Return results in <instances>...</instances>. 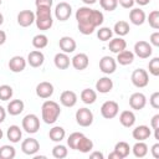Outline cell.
Listing matches in <instances>:
<instances>
[{"label":"cell","instance_id":"obj_17","mask_svg":"<svg viewBox=\"0 0 159 159\" xmlns=\"http://www.w3.org/2000/svg\"><path fill=\"white\" fill-rule=\"evenodd\" d=\"M26 67V60L22 56H14L9 61V68L14 73H20Z\"/></svg>","mask_w":159,"mask_h":159},{"label":"cell","instance_id":"obj_18","mask_svg":"<svg viewBox=\"0 0 159 159\" xmlns=\"http://www.w3.org/2000/svg\"><path fill=\"white\" fill-rule=\"evenodd\" d=\"M132 135H133V138L135 140L144 142V140H147L152 135V129H149L148 125H138V127H135L133 129Z\"/></svg>","mask_w":159,"mask_h":159},{"label":"cell","instance_id":"obj_59","mask_svg":"<svg viewBox=\"0 0 159 159\" xmlns=\"http://www.w3.org/2000/svg\"><path fill=\"white\" fill-rule=\"evenodd\" d=\"M1 4H2V0H0V5H1Z\"/></svg>","mask_w":159,"mask_h":159},{"label":"cell","instance_id":"obj_55","mask_svg":"<svg viewBox=\"0 0 159 159\" xmlns=\"http://www.w3.org/2000/svg\"><path fill=\"white\" fill-rule=\"evenodd\" d=\"M86 5H93V4H96V1L97 0H82Z\"/></svg>","mask_w":159,"mask_h":159},{"label":"cell","instance_id":"obj_16","mask_svg":"<svg viewBox=\"0 0 159 159\" xmlns=\"http://www.w3.org/2000/svg\"><path fill=\"white\" fill-rule=\"evenodd\" d=\"M43 62H45V56L40 50H34L27 55V63L34 68L42 66Z\"/></svg>","mask_w":159,"mask_h":159},{"label":"cell","instance_id":"obj_42","mask_svg":"<svg viewBox=\"0 0 159 159\" xmlns=\"http://www.w3.org/2000/svg\"><path fill=\"white\" fill-rule=\"evenodd\" d=\"M101 7L106 11H114L118 6V0H99Z\"/></svg>","mask_w":159,"mask_h":159},{"label":"cell","instance_id":"obj_10","mask_svg":"<svg viewBox=\"0 0 159 159\" xmlns=\"http://www.w3.org/2000/svg\"><path fill=\"white\" fill-rule=\"evenodd\" d=\"M117 68V61L111 56H103L99 60V70L104 75H112Z\"/></svg>","mask_w":159,"mask_h":159},{"label":"cell","instance_id":"obj_49","mask_svg":"<svg viewBox=\"0 0 159 159\" xmlns=\"http://www.w3.org/2000/svg\"><path fill=\"white\" fill-rule=\"evenodd\" d=\"M150 152H152V155H153L155 159H158V158H159V143H155V144L152 147Z\"/></svg>","mask_w":159,"mask_h":159},{"label":"cell","instance_id":"obj_50","mask_svg":"<svg viewBox=\"0 0 159 159\" xmlns=\"http://www.w3.org/2000/svg\"><path fill=\"white\" fill-rule=\"evenodd\" d=\"M89 158L91 159H103V154L101 152H92L89 154Z\"/></svg>","mask_w":159,"mask_h":159},{"label":"cell","instance_id":"obj_43","mask_svg":"<svg viewBox=\"0 0 159 159\" xmlns=\"http://www.w3.org/2000/svg\"><path fill=\"white\" fill-rule=\"evenodd\" d=\"M148 68H149V72H150L153 76H159V57L152 58V60L149 61Z\"/></svg>","mask_w":159,"mask_h":159},{"label":"cell","instance_id":"obj_20","mask_svg":"<svg viewBox=\"0 0 159 159\" xmlns=\"http://www.w3.org/2000/svg\"><path fill=\"white\" fill-rule=\"evenodd\" d=\"M60 102H61L62 106L71 108L77 103V94L73 91H70V89L63 91L60 96Z\"/></svg>","mask_w":159,"mask_h":159},{"label":"cell","instance_id":"obj_37","mask_svg":"<svg viewBox=\"0 0 159 159\" xmlns=\"http://www.w3.org/2000/svg\"><path fill=\"white\" fill-rule=\"evenodd\" d=\"M84 134L81 133V132H73L70 134V137L67 138V145L71 148V149H75L76 150V147L78 144V142L81 140V138L83 137Z\"/></svg>","mask_w":159,"mask_h":159},{"label":"cell","instance_id":"obj_28","mask_svg":"<svg viewBox=\"0 0 159 159\" xmlns=\"http://www.w3.org/2000/svg\"><path fill=\"white\" fill-rule=\"evenodd\" d=\"M48 137H50V139H51L52 142L60 143L61 140L65 139V137H66V130H65L62 127H60V125H55V127H52V128L50 129Z\"/></svg>","mask_w":159,"mask_h":159},{"label":"cell","instance_id":"obj_26","mask_svg":"<svg viewBox=\"0 0 159 159\" xmlns=\"http://www.w3.org/2000/svg\"><path fill=\"white\" fill-rule=\"evenodd\" d=\"M117 62L122 66H127V65H130L133 61H134V53L129 50H123L120 52L117 53Z\"/></svg>","mask_w":159,"mask_h":159},{"label":"cell","instance_id":"obj_21","mask_svg":"<svg viewBox=\"0 0 159 159\" xmlns=\"http://www.w3.org/2000/svg\"><path fill=\"white\" fill-rule=\"evenodd\" d=\"M129 20H130V22L133 25L140 26V25H143L145 22L147 16H145V12L142 9L137 7V9H132L130 10V12H129Z\"/></svg>","mask_w":159,"mask_h":159},{"label":"cell","instance_id":"obj_39","mask_svg":"<svg viewBox=\"0 0 159 159\" xmlns=\"http://www.w3.org/2000/svg\"><path fill=\"white\" fill-rule=\"evenodd\" d=\"M147 21L149 22L150 27H153L154 30H159V11L158 10H153L152 12H149Z\"/></svg>","mask_w":159,"mask_h":159},{"label":"cell","instance_id":"obj_7","mask_svg":"<svg viewBox=\"0 0 159 159\" xmlns=\"http://www.w3.org/2000/svg\"><path fill=\"white\" fill-rule=\"evenodd\" d=\"M119 112V106L116 101H106L101 107V114L106 119L114 118Z\"/></svg>","mask_w":159,"mask_h":159},{"label":"cell","instance_id":"obj_8","mask_svg":"<svg viewBox=\"0 0 159 159\" xmlns=\"http://www.w3.org/2000/svg\"><path fill=\"white\" fill-rule=\"evenodd\" d=\"M71 14H72V7H71V5H70L68 2H66V1L58 2V4L56 5V7H55V16H56V19L60 20V21H66V20H68L70 16H71Z\"/></svg>","mask_w":159,"mask_h":159},{"label":"cell","instance_id":"obj_47","mask_svg":"<svg viewBox=\"0 0 159 159\" xmlns=\"http://www.w3.org/2000/svg\"><path fill=\"white\" fill-rule=\"evenodd\" d=\"M118 4L124 9H130L134 5V0H118Z\"/></svg>","mask_w":159,"mask_h":159},{"label":"cell","instance_id":"obj_51","mask_svg":"<svg viewBox=\"0 0 159 159\" xmlns=\"http://www.w3.org/2000/svg\"><path fill=\"white\" fill-rule=\"evenodd\" d=\"M5 118H6V111L4 107L0 106V123H2L5 120Z\"/></svg>","mask_w":159,"mask_h":159},{"label":"cell","instance_id":"obj_4","mask_svg":"<svg viewBox=\"0 0 159 159\" xmlns=\"http://www.w3.org/2000/svg\"><path fill=\"white\" fill-rule=\"evenodd\" d=\"M22 129L26 132V133H30V134H35L39 132L40 129V119L36 114L34 113H30V114H26L24 118H22Z\"/></svg>","mask_w":159,"mask_h":159},{"label":"cell","instance_id":"obj_13","mask_svg":"<svg viewBox=\"0 0 159 159\" xmlns=\"http://www.w3.org/2000/svg\"><path fill=\"white\" fill-rule=\"evenodd\" d=\"M53 84L47 82V81H43V82H40L37 86H36V94L37 97L42 98V99H47L50 98L52 94H53Z\"/></svg>","mask_w":159,"mask_h":159},{"label":"cell","instance_id":"obj_52","mask_svg":"<svg viewBox=\"0 0 159 159\" xmlns=\"http://www.w3.org/2000/svg\"><path fill=\"white\" fill-rule=\"evenodd\" d=\"M5 41H6V34H5V31L0 30V46L4 45Z\"/></svg>","mask_w":159,"mask_h":159},{"label":"cell","instance_id":"obj_30","mask_svg":"<svg viewBox=\"0 0 159 159\" xmlns=\"http://www.w3.org/2000/svg\"><path fill=\"white\" fill-rule=\"evenodd\" d=\"M97 99V93L94 89H91V88H84L82 92H81V101L86 104H93Z\"/></svg>","mask_w":159,"mask_h":159},{"label":"cell","instance_id":"obj_19","mask_svg":"<svg viewBox=\"0 0 159 159\" xmlns=\"http://www.w3.org/2000/svg\"><path fill=\"white\" fill-rule=\"evenodd\" d=\"M58 46H60V48L62 50V52H65V53H72V52L76 50L77 43H76V41H75L72 37H70V36H63V37L60 39Z\"/></svg>","mask_w":159,"mask_h":159},{"label":"cell","instance_id":"obj_40","mask_svg":"<svg viewBox=\"0 0 159 159\" xmlns=\"http://www.w3.org/2000/svg\"><path fill=\"white\" fill-rule=\"evenodd\" d=\"M112 35H113V31L112 29L109 27H99V30L97 31V37L101 40V41H109L112 39Z\"/></svg>","mask_w":159,"mask_h":159},{"label":"cell","instance_id":"obj_22","mask_svg":"<svg viewBox=\"0 0 159 159\" xmlns=\"http://www.w3.org/2000/svg\"><path fill=\"white\" fill-rule=\"evenodd\" d=\"M53 62H55V66H56L58 70H67V68L70 67L71 60H70V57H68L67 53H65V52H58V53L55 55Z\"/></svg>","mask_w":159,"mask_h":159},{"label":"cell","instance_id":"obj_56","mask_svg":"<svg viewBox=\"0 0 159 159\" xmlns=\"http://www.w3.org/2000/svg\"><path fill=\"white\" fill-rule=\"evenodd\" d=\"M153 130H154V138H155L157 140H159V128L153 129Z\"/></svg>","mask_w":159,"mask_h":159},{"label":"cell","instance_id":"obj_15","mask_svg":"<svg viewBox=\"0 0 159 159\" xmlns=\"http://www.w3.org/2000/svg\"><path fill=\"white\" fill-rule=\"evenodd\" d=\"M35 22V12L31 10H22L17 14V24L21 27H29Z\"/></svg>","mask_w":159,"mask_h":159},{"label":"cell","instance_id":"obj_29","mask_svg":"<svg viewBox=\"0 0 159 159\" xmlns=\"http://www.w3.org/2000/svg\"><path fill=\"white\" fill-rule=\"evenodd\" d=\"M6 137L7 139L11 142V143H19L21 137H22V132L20 129L19 125H10L7 128V132H6Z\"/></svg>","mask_w":159,"mask_h":159},{"label":"cell","instance_id":"obj_23","mask_svg":"<svg viewBox=\"0 0 159 159\" xmlns=\"http://www.w3.org/2000/svg\"><path fill=\"white\" fill-rule=\"evenodd\" d=\"M113 88V81L109 77H101L96 82V89L99 93H108Z\"/></svg>","mask_w":159,"mask_h":159},{"label":"cell","instance_id":"obj_48","mask_svg":"<svg viewBox=\"0 0 159 159\" xmlns=\"http://www.w3.org/2000/svg\"><path fill=\"white\" fill-rule=\"evenodd\" d=\"M150 127H152V129L159 128V114L153 116V118L150 119Z\"/></svg>","mask_w":159,"mask_h":159},{"label":"cell","instance_id":"obj_53","mask_svg":"<svg viewBox=\"0 0 159 159\" xmlns=\"http://www.w3.org/2000/svg\"><path fill=\"white\" fill-rule=\"evenodd\" d=\"M134 2H137L140 6H145V5H148L150 2V0H134Z\"/></svg>","mask_w":159,"mask_h":159},{"label":"cell","instance_id":"obj_58","mask_svg":"<svg viewBox=\"0 0 159 159\" xmlns=\"http://www.w3.org/2000/svg\"><path fill=\"white\" fill-rule=\"evenodd\" d=\"M2 135H4V133H2V130H1V129H0V139H1V138H2Z\"/></svg>","mask_w":159,"mask_h":159},{"label":"cell","instance_id":"obj_34","mask_svg":"<svg viewBox=\"0 0 159 159\" xmlns=\"http://www.w3.org/2000/svg\"><path fill=\"white\" fill-rule=\"evenodd\" d=\"M114 152L120 157V159H124L129 155L130 153V147L127 142H118L114 145Z\"/></svg>","mask_w":159,"mask_h":159},{"label":"cell","instance_id":"obj_1","mask_svg":"<svg viewBox=\"0 0 159 159\" xmlns=\"http://www.w3.org/2000/svg\"><path fill=\"white\" fill-rule=\"evenodd\" d=\"M78 30L82 35H91L96 27L103 24L104 16L99 10H93L89 6H82L76 11Z\"/></svg>","mask_w":159,"mask_h":159},{"label":"cell","instance_id":"obj_3","mask_svg":"<svg viewBox=\"0 0 159 159\" xmlns=\"http://www.w3.org/2000/svg\"><path fill=\"white\" fill-rule=\"evenodd\" d=\"M35 22L39 30H50L53 25V20H52V15H51V7H46V6H39L36 7V12H35Z\"/></svg>","mask_w":159,"mask_h":159},{"label":"cell","instance_id":"obj_57","mask_svg":"<svg viewBox=\"0 0 159 159\" xmlns=\"http://www.w3.org/2000/svg\"><path fill=\"white\" fill-rule=\"evenodd\" d=\"M2 22H4V16H2V14L0 12V25H2Z\"/></svg>","mask_w":159,"mask_h":159},{"label":"cell","instance_id":"obj_25","mask_svg":"<svg viewBox=\"0 0 159 159\" xmlns=\"http://www.w3.org/2000/svg\"><path fill=\"white\" fill-rule=\"evenodd\" d=\"M119 122L123 127L125 128H130L134 125L135 123V114L132 111H123L119 114Z\"/></svg>","mask_w":159,"mask_h":159},{"label":"cell","instance_id":"obj_33","mask_svg":"<svg viewBox=\"0 0 159 159\" xmlns=\"http://www.w3.org/2000/svg\"><path fill=\"white\" fill-rule=\"evenodd\" d=\"M113 30H114V32H116L119 37H122V36H125V35H128V34H129L130 27H129V24H128L127 21L119 20V21H117V22L114 24Z\"/></svg>","mask_w":159,"mask_h":159},{"label":"cell","instance_id":"obj_32","mask_svg":"<svg viewBox=\"0 0 159 159\" xmlns=\"http://www.w3.org/2000/svg\"><path fill=\"white\" fill-rule=\"evenodd\" d=\"M130 150L133 152L134 157H137V158H144L148 154V145L144 142L137 140V143L133 145V148Z\"/></svg>","mask_w":159,"mask_h":159},{"label":"cell","instance_id":"obj_36","mask_svg":"<svg viewBox=\"0 0 159 159\" xmlns=\"http://www.w3.org/2000/svg\"><path fill=\"white\" fill-rule=\"evenodd\" d=\"M16 155V150L12 145H2L0 147V159H14Z\"/></svg>","mask_w":159,"mask_h":159},{"label":"cell","instance_id":"obj_38","mask_svg":"<svg viewBox=\"0 0 159 159\" xmlns=\"http://www.w3.org/2000/svg\"><path fill=\"white\" fill-rule=\"evenodd\" d=\"M67 154H68V149L62 144H57L52 149V157L56 159H63L67 157Z\"/></svg>","mask_w":159,"mask_h":159},{"label":"cell","instance_id":"obj_6","mask_svg":"<svg viewBox=\"0 0 159 159\" xmlns=\"http://www.w3.org/2000/svg\"><path fill=\"white\" fill-rule=\"evenodd\" d=\"M76 122L81 127H89L93 123V113L91 109L83 107L76 112Z\"/></svg>","mask_w":159,"mask_h":159},{"label":"cell","instance_id":"obj_9","mask_svg":"<svg viewBox=\"0 0 159 159\" xmlns=\"http://www.w3.org/2000/svg\"><path fill=\"white\" fill-rule=\"evenodd\" d=\"M153 48L152 45L147 41H138L134 45V53L139 57V58H149L152 56Z\"/></svg>","mask_w":159,"mask_h":159},{"label":"cell","instance_id":"obj_12","mask_svg":"<svg viewBox=\"0 0 159 159\" xmlns=\"http://www.w3.org/2000/svg\"><path fill=\"white\" fill-rule=\"evenodd\" d=\"M71 65L73 66L75 70H77V71H83V70H86V68L88 67V65H89V58H88V56H87L86 53L80 52V53L75 55V56L71 58Z\"/></svg>","mask_w":159,"mask_h":159},{"label":"cell","instance_id":"obj_54","mask_svg":"<svg viewBox=\"0 0 159 159\" xmlns=\"http://www.w3.org/2000/svg\"><path fill=\"white\" fill-rule=\"evenodd\" d=\"M108 158H109V159H120V157H119V155H118V154H117L114 150H113L112 153H109Z\"/></svg>","mask_w":159,"mask_h":159},{"label":"cell","instance_id":"obj_27","mask_svg":"<svg viewBox=\"0 0 159 159\" xmlns=\"http://www.w3.org/2000/svg\"><path fill=\"white\" fill-rule=\"evenodd\" d=\"M108 48L111 50V52L118 53V52H120V51H123V50L127 48V42L122 37H116V39H112L109 41Z\"/></svg>","mask_w":159,"mask_h":159},{"label":"cell","instance_id":"obj_35","mask_svg":"<svg viewBox=\"0 0 159 159\" xmlns=\"http://www.w3.org/2000/svg\"><path fill=\"white\" fill-rule=\"evenodd\" d=\"M48 43V39L46 35L43 34H39V35H35L32 37V46L37 50H41V48H45Z\"/></svg>","mask_w":159,"mask_h":159},{"label":"cell","instance_id":"obj_24","mask_svg":"<svg viewBox=\"0 0 159 159\" xmlns=\"http://www.w3.org/2000/svg\"><path fill=\"white\" fill-rule=\"evenodd\" d=\"M25 108V103L21 99H12L7 104V113L10 116H19Z\"/></svg>","mask_w":159,"mask_h":159},{"label":"cell","instance_id":"obj_31","mask_svg":"<svg viewBox=\"0 0 159 159\" xmlns=\"http://www.w3.org/2000/svg\"><path fill=\"white\" fill-rule=\"evenodd\" d=\"M92 149H93V142L89 138H87L86 135H83L81 138V140L78 142V144L76 147V150L81 152V153H89Z\"/></svg>","mask_w":159,"mask_h":159},{"label":"cell","instance_id":"obj_44","mask_svg":"<svg viewBox=\"0 0 159 159\" xmlns=\"http://www.w3.org/2000/svg\"><path fill=\"white\" fill-rule=\"evenodd\" d=\"M149 103H150V106H152L154 109H158V108H159V92H154V93L150 96Z\"/></svg>","mask_w":159,"mask_h":159},{"label":"cell","instance_id":"obj_46","mask_svg":"<svg viewBox=\"0 0 159 159\" xmlns=\"http://www.w3.org/2000/svg\"><path fill=\"white\" fill-rule=\"evenodd\" d=\"M52 4H53V0H35V5H36V7H39V6L51 7Z\"/></svg>","mask_w":159,"mask_h":159},{"label":"cell","instance_id":"obj_11","mask_svg":"<svg viewBox=\"0 0 159 159\" xmlns=\"http://www.w3.org/2000/svg\"><path fill=\"white\" fill-rule=\"evenodd\" d=\"M21 150L26 155H35L40 150V143L35 138L24 139L22 143H21Z\"/></svg>","mask_w":159,"mask_h":159},{"label":"cell","instance_id":"obj_45","mask_svg":"<svg viewBox=\"0 0 159 159\" xmlns=\"http://www.w3.org/2000/svg\"><path fill=\"white\" fill-rule=\"evenodd\" d=\"M149 43H150L152 46H155V47L159 46V31H155V32H153V34L150 35V37H149Z\"/></svg>","mask_w":159,"mask_h":159},{"label":"cell","instance_id":"obj_2","mask_svg":"<svg viewBox=\"0 0 159 159\" xmlns=\"http://www.w3.org/2000/svg\"><path fill=\"white\" fill-rule=\"evenodd\" d=\"M61 114L60 104L55 101H45L41 107V117L46 124H53Z\"/></svg>","mask_w":159,"mask_h":159},{"label":"cell","instance_id":"obj_5","mask_svg":"<svg viewBox=\"0 0 159 159\" xmlns=\"http://www.w3.org/2000/svg\"><path fill=\"white\" fill-rule=\"evenodd\" d=\"M130 80H132V83L137 87V88H144L148 86L149 83V75L145 70L143 68H137L132 72V76H130Z\"/></svg>","mask_w":159,"mask_h":159},{"label":"cell","instance_id":"obj_41","mask_svg":"<svg viewBox=\"0 0 159 159\" xmlns=\"http://www.w3.org/2000/svg\"><path fill=\"white\" fill-rule=\"evenodd\" d=\"M14 94L12 87L9 84H1L0 86V99L1 101H9Z\"/></svg>","mask_w":159,"mask_h":159},{"label":"cell","instance_id":"obj_14","mask_svg":"<svg viewBox=\"0 0 159 159\" xmlns=\"http://www.w3.org/2000/svg\"><path fill=\"white\" fill-rule=\"evenodd\" d=\"M147 104V97L142 92H135L129 97V106L132 109L140 111Z\"/></svg>","mask_w":159,"mask_h":159}]
</instances>
